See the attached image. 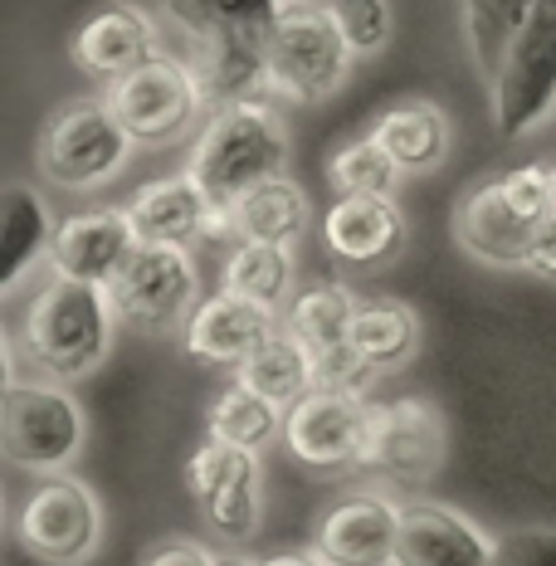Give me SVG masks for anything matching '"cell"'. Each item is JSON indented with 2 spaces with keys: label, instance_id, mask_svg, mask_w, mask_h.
Segmentation results:
<instances>
[{
  "label": "cell",
  "instance_id": "1",
  "mask_svg": "<svg viewBox=\"0 0 556 566\" xmlns=\"http://www.w3.org/2000/svg\"><path fill=\"white\" fill-rule=\"evenodd\" d=\"M283 161H289V142H283L279 117L264 103H234V108H220L210 117L186 176L210 196L220 226L230 230L234 200L254 191L259 181L283 176Z\"/></svg>",
  "mask_w": 556,
  "mask_h": 566
},
{
  "label": "cell",
  "instance_id": "2",
  "mask_svg": "<svg viewBox=\"0 0 556 566\" xmlns=\"http://www.w3.org/2000/svg\"><path fill=\"white\" fill-rule=\"evenodd\" d=\"M113 317L117 313L108 303V289L54 279L25 313V347L40 361V371L59 376V381H78L108 357Z\"/></svg>",
  "mask_w": 556,
  "mask_h": 566
},
{
  "label": "cell",
  "instance_id": "3",
  "mask_svg": "<svg viewBox=\"0 0 556 566\" xmlns=\"http://www.w3.org/2000/svg\"><path fill=\"white\" fill-rule=\"evenodd\" d=\"M556 210V191H552V167H517L489 181L483 191H473L459 206L454 226H459V244L469 254H479L483 264H523L527 269V250L537 226Z\"/></svg>",
  "mask_w": 556,
  "mask_h": 566
},
{
  "label": "cell",
  "instance_id": "4",
  "mask_svg": "<svg viewBox=\"0 0 556 566\" xmlns=\"http://www.w3.org/2000/svg\"><path fill=\"white\" fill-rule=\"evenodd\" d=\"M352 54L357 50L342 34L333 10H283L274 34H269V88L298 103H323L347 84Z\"/></svg>",
  "mask_w": 556,
  "mask_h": 566
},
{
  "label": "cell",
  "instance_id": "5",
  "mask_svg": "<svg viewBox=\"0 0 556 566\" xmlns=\"http://www.w3.org/2000/svg\"><path fill=\"white\" fill-rule=\"evenodd\" d=\"M0 444L20 469L59 474L84 444V410L64 386L10 381L0 400Z\"/></svg>",
  "mask_w": 556,
  "mask_h": 566
},
{
  "label": "cell",
  "instance_id": "6",
  "mask_svg": "<svg viewBox=\"0 0 556 566\" xmlns=\"http://www.w3.org/2000/svg\"><path fill=\"white\" fill-rule=\"evenodd\" d=\"M556 108V0H537L493 78V123L503 137H527Z\"/></svg>",
  "mask_w": 556,
  "mask_h": 566
},
{
  "label": "cell",
  "instance_id": "7",
  "mask_svg": "<svg viewBox=\"0 0 556 566\" xmlns=\"http://www.w3.org/2000/svg\"><path fill=\"white\" fill-rule=\"evenodd\" d=\"M103 103L117 113L127 137L147 142V147L176 142L191 127L196 108H206L191 64H181V59H171V54H151V59H141L137 69L117 74Z\"/></svg>",
  "mask_w": 556,
  "mask_h": 566
},
{
  "label": "cell",
  "instance_id": "8",
  "mask_svg": "<svg viewBox=\"0 0 556 566\" xmlns=\"http://www.w3.org/2000/svg\"><path fill=\"white\" fill-rule=\"evenodd\" d=\"M200 274L191 254L176 244H137L108 279V303L137 333H167L196 308Z\"/></svg>",
  "mask_w": 556,
  "mask_h": 566
},
{
  "label": "cell",
  "instance_id": "9",
  "mask_svg": "<svg viewBox=\"0 0 556 566\" xmlns=\"http://www.w3.org/2000/svg\"><path fill=\"white\" fill-rule=\"evenodd\" d=\"M127 127L117 123V113L98 98L69 103L59 108L40 133V167L54 186H69V191H84V186H98L123 167L127 157Z\"/></svg>",
  "mask_w": 556,
  "mask_h": 566
},
{
  "label": "cell",
  "instance_id": "10",
  "mask_svg": "<svg viewBox=\"0 0 556 566\" xmlns=\"http://www.w3.org/2000/svg\"><path fill=\"white\" fill-rule=\"evenodd\" d=\"M357 308L361 303L352 298L347 289H337V283H313V289H303L289 308V333L307 347L317 386H327V391L361 396L366 381H371V367H366L357 357V347H352Z\"/></svg>",
  "mask_w": 556,
  "mask_h": 566
},
{
  "label": "cell",
  "instance_id": "11",
  "mask_svg": "<svg viewBox=\"0 0 556 566\" xmlns=\"http://www.w3.org/2000/svg\"><path fill=\"white\" fill-rule=\"evenodd\" d=\"M283 444L307 469H342L366 464L371 444V406L352 391H327L313 386L303 400H293L283 416Z\"/></svg>",
  "mask_w": 556,
  "mask_h": 566
},
{
  "label": "cell",
  "instance_id": "12",
  "mask_svg": "<svg viewBox=\"0 0 556 566\" xmlns=\"http://www.w3.org/2000/svg\"><path fill=\"white\" fill-rule=\"evenodd\" d=\"M103 509L78 479H44L20 509V542L44 562H84L98 547Z\"/></svg>",
  "mask_w": 556,
  "mask_h": 566
},
{
  "label": "cell",
  "instance_id": "13",
  "mask_svg": "<svg viewBox=\"0 0 556 566\" xmlns=\"http://www.w3.org/2000/svg\"><path fill=\"white\" fill-rule=\"evenodd\" d=\"M444 430L434 406L424 400H396V406H371V444L366 464L390 474L396 483H424L440 469Z\"/></svg>",
  "mask_w": 556,
  "mask_h": 566
},
{
  "label": "cell",
  "instance_id": "14",
  "mask_svg": "<svg viewBox=\"0 0 556 566\" xmlns=\"http://www.w3.org/2000/svg\"><path fill=\"white\" fill-rule=\"evenodd\" d=\"M137 230L127 210H78L54 230L50 264L59 279L98 283L108 289V279L123 269V259L137 250Z\"/></svg>",
  "mask_w": 556,
  "mask_h": 566
},
{
  "label": "cell",
  "instance_id": "15",
  "mask_svg": "<svg viewBox=\"0 0 556 566\" xmlns=\"http://www.w3.org/2000/svg\"><path fill=\"white\" fill-rule=\"evenodd\" d=\"M499 542L444 503H406L396 533V566H489Z\"/></svg>",
  "mask_w": 556,
  "mask_h": 566
},
{
  "label": "cell",
  "instance_id": "16",
  "mask_svg": "<svg viewBox=\"0 0 556 566\" xmlns=\"http://www.w3.org/2000/svg\"><path fill=\"white\" fill-rule=\"evenodd\" d=\"M274 333H279L274 308L224 289L191 313V323H186V352L210 361V367H240V361L264 347Z\"/></svg>",
  "mask_w": 556,
  "mask_h": 566
},
{
  "label": "cell",
  "instance_id": "17",
  "mask_svg": "<svg viewBox=\"0 0 556 566\" xmlns=\"http://www.w3.org/2000/svg\"><path fill=\"white\" fill-rule=\"evenodd\" d=\"M400 509L386 499H347L317 523V557L327 566H390L396 562Z\"/></svg>",
  "mask_w": 556,
  "mask_h": 566
},
{
  "label": "cell",
  "instance_id": "18",
  "mask_svg": "<svg viewBox=\"0 0 556 566\" xmlns=\"http://www.w3.org/2000/svg\"><path fill=\"white\" fill-rule=\"evenodd\" d=\"M323 240L347 264H386L406 244V216L390 196H337L323 220Z\"/></svg>",
  "mask_w": 556,
  "mask_h": 566
},
{
  "label": "cell",
  "instance_id": "19",
  "mask_svg": "<svg viewBox=\"0 0 556 566\" xmlns=\"http://www.w3.org/2000/svg\"><path fill=\"white\" fill-rule=\"evenodd\" d=\"M191 74L206 108L264 103L269 88V44L254 40H191Z\"/></svg>",
  "mask_w": 556,
  "mask_h": 566
},
{
  "label": "cell",
  "instance_id": "20",
  "mask_svg": "<svg viewBox=\"0 0 556 566\" xmlns=\"http://www.w3.org/2000/svg\"><path fill=\"white\" fill-rule=\"evenodd\" d=\"M151 54H157V30H151V20L141 15L137 6H127V0L93 10L74 34L78 69H88L93 78H108V84Z\"/></svg>",
  "mask_w": 556,
  "mask_h": 566
},
{
  "label": "cell",
  "instance_id": "21",
  "mask_svg": "<svg viewBox=\"0 0 556 566\" xmlns=\"http://www.w3.org/2000/svg\"><path fill=\"white\" fill-rule=\"evenodd\" d=\"M127 216H133V230H137L141 244H176V250H186V244L200 240V234L224 230L216 206H210V196L200 191L191 176L147 186V191L127 206Z\"/></svg>",
  "mask_w": 556,
  "mask_h": 566
},
{
  "label": "cell",
  "instance_id": "22",
  "mask_svg": "<svg viewBox=\"0 0 556 566\" xmlns=\"http://www.w3.org/2000/svg\"><path fill=\"white\" fill-rule=\"evenodd\" d=\"M54 216L44 196L25 181L6 186V206H0V289H15L25 269L54 244Z\"/></svg>",
  "mask_w": 556,
  "mask_h": 566
},
{
  "label": "cell",
  "instance_id": "23",
  "mask_svg": "<svg viewBox=\"0 0 556 566\" xmlns=\"http://www.w3.org/2000/svg\"><path fill=\"white\" fill-rule=\"evenodd\" d=\"M167 15L191 40H254L269 44L279 25V0H167Z\"/></svg>",
  "mask_w": 556,
  "mask_h": 566
},
{
  "label": "cell",
  "instance_id": "24",
  "mask_svg": "<svg viewBox=\"0 0 556 566\" xmlns=\"http://www.w3.org/2000/svg\"><path fill=\"white\" fill-rule=\"evenodd\" d=\"M307 226V200L289 176L259 181L254 191H244L230 210V230L240 240H264V244H293Z\"/></svg>",
  "mask_w": 556,
  "mask_h": 566
},
{
  "label": "cell",
  "instance_id": "25",
  "mask_svg": "<svg viewBox=\"0 0 556 566\" xmlns=\"http://www.w3.org/2000/svg\"><path fill=\"white\" fill-rule=\"evenodd\" d=\"M371 137L390 151L400 171H430L449 151V123L434 103H400L371 127Z\"/></svg>",
  "mask_w": 556,
  "mask_h": 566
},
{
  "label": "cell",
  "instance_id": "26",
  "mask_svg": "<svg viewBox=\"0 0 556 566\" xmlns=\"http://www.w3.org/2000/svg\"><path fill=\"white\" fill-rule=\"evenodd\" d=\"M234 381H244L250 391L269 396L274 406H293V400H303L307 391H313L317 376H313V357H307L303 342L293 333L289 337L274 333L264 347L250 352V357L234 367Z\"/></svg>",
  "mask_w": 556,
  "mask_h": 566
},
{
  "label": "cell",
  "instance_id": "27",
  "mask_svg": "<svg viewBox=\"0 0 556 566\" xmlns=\"http://www.w3.org/2000/svg\"><path fill=\"white\" fill-rule=\"evenodd\" d=\"M420 342V317L396 298H371L357 308V323H352V347L371 371H390L400 361H410Z\"/></svg>",
  "mask_w": 556,
  "mask_h": 566
},
{
  "label": "cell",
  "instance_id": "28",
  "mask_svg": "<svg viewBox=\"0 0 556 566\" xmlns=\"http://www.w3.org/2000/svg\"><path fill=\"white\" fill-rule=\"evenodd\" d=\"M532 10H537V0H464V40L489 84L499 78L507 44H513V34L523 30Z\"/></svg>",
  "mask_w": 556,
  "mask_h": 566
},
{
  "label": "cell",
  "instance_id": "29",
  "mask_svg": "<svg viewBox=\"0 0 556 566\" xmlns=\"http://www.w3.org/2000/svg\"><path fill=\"white\" fill-rule=\"evenodd\" d=\"M293 283V259L289 244H264V240H240V250L224 264V289L240 293V298H254L264 308L289 298Z\"/></svg>",
  "mask_w": 556,
  "mask_h": 566
},
{
  "label": "cell",
  "instance_id": "30",
  "mask_svg": "<svg viewBox=\"0 0 556 566\" xmlns=\"http://www.w3.org/2000/svg\"><path fill=\"white\" fill-rule=\"evenodd\" d=\"M279 410L283 406H274L269 396H259L244 381H234L230 391L216 400V410H210V434L240 444V450H259V444L274 440V430H283Z\"/></svg>",
  "mask_w": 556,
  "mask_h": 566
},
{
  "label": "cell",
  "instance_id": "31",
  "mask_svg": "<svg viewBox=\"0 0 556 566\" xmlns=\"http://www.w3.org/2000/svg\"><path fill=\"white\" fill-rule=\"evenodd\" d=\"M327 176H333L337 196H390L400 167L390 161V151L376 137H361V142H347V147L327 161Z\"/></svg>",
  "mask_w": 556,
  "mask_h": 566
},
{
  "label": "cell",
  "instance_id": "32",
  "mask_svg": "<svg viewBox=\"0 0 556 566\" xmlns=\"http://www.w3.org/2000/svg\"><path fill=\"white\" fill-rule=\"evenodd\" d=\"M254 479H259L254 450H240V444L216 440V434H210V440L191 454V464H186V483H191V493L200 503L216 499L224 489H234V483H254Z\"/></svg>",
  "mask_w": 556,
  "mask_h": 566
},
{
  "label": "cell",
  "instance_id": "33",
  "mask_svg": "<svg viewBox=\"0 0 556 566\" xmlns=\"http://www.w3.org/2000/svg\"><path fill=\"white\" fill-rule=\"evenodd\" d=\"M333 15L357 54H371L390 40V0H333Z\"/></svg>",
  "mask_w": 556,
  "mask_h": 566
},
{
  "label": "cell",
  "instance_id": "34",
  "mask_svg": "<svg viewBox=\"0 0 556 566\" xmlns=\"http://www.w3.org/2000/svg\"><path fill=\"white\" fill-rule=\"evenodd\" d=\"M210 517V527L224 537H250L259 527V479L254 483H234V489L216 493V499L200 503Z\"/></svg>",
  "mask_w": 556,
  "mask_h": 566
},
{
  "label": "cell",
  "instance_id": "35",
  "mask_svg": "<svg viewBox=\"0 0 556 566\" xmlns=\"http://www.w3.org/2000/svg\"><path fill=\"white\" fill-rule=\"evenodd\" d=\"M489 566H556V533L547 527H523L493 547Z\"/></svg>",
  "mask_w": 556,
  "mask_h": 566
},
{
  "label": "cell",
  "instance_id": "36",
  "mask_svg": "<svg viewBox=\"0 0 556 566\" xmlns=\"http://www.w3.org/2000/svg\"><path fill=\"white\" fill-rule=\"evenodd\" d=\"M141 566H216V552H206L200 542L176 537V542H161L157 552H147Z\"/></svg>",
  "mask_w": 556,
  "mask_h": 566
},
{
  "label": "cell",
  "instance_id": "37",
  "mask_svg": "<svg viewBox=\"0 0 556 566\" xmlns=\"http://www.w3.org/2000/svg\"><path fill=\"white\" fill-rule=\"evenodd\" d=\"M527 269L532 274H542V279H556V210L537 226V234H532Z\"/></svg>",
  "mask_w": 556,
  "mask_h": 566
},
{
  "label": "cell",
  "instance_id": "38",
  "mask_svg": "<svg viewBox=\"0 0 556 566\" xmlns=\"http://www.w3.org/2000/svg\"><path fill=\"white\" fill-rule=\"evenodd\" d=\"M259 566H327V562L317 557V552H313V557H307V552H283V557H274V562H259Z\"/></svg>",
  "mask_w": 556,
  "mask_h": 566
},
{
  "label": "cell",
  "instance_id": "39",
  "mask_svg": "<svg viewBox=\"0 0 556 566\" xmlns=\"http://www.w3.org/2000/svg\"><path fill=\"white\" fill-rule=\"evenodd\" d=\"M216 566H259V562L240 557V552H220V557H216Z\"/></svg>",
  "mask_w": 556,
  "mask_h": 566
},
{
  "label": "cell",
  "instance_id": "40",
  "mask_svg": "<svg viewBox=\"0 0 556 566\" xmlns=\"http://www.w3.org/2000/svg\"><path fill=\"white\" fill-rule=\"evenodd\" d=\"M552 191H556V167H552Z\"/></svg>",
  "mask_w": 556,
  "mask_h": 566
}]
</instances>
